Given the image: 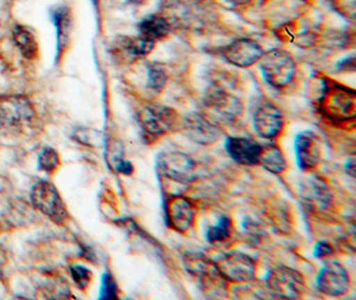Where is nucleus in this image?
Segmentation results:
<instances>
[{
	"label": "nucleus",
	"instance_id": "nucleus-1",
	"mask_svg": "<svg viewBox=\"0 0 356 300\" xmlns=\"http://www.w3.org/2000/svg\"><path fill=\"white\" fill-rule=\"evenodd\" d=\"M138 125L146 139L155 141L180 126L178 113L168 106L147 103L138 112Z\"/></svg>",
	"mask_w": 356,
	"mask_h": 300
},
{
	"label": "nucleus",
	"instance_id": "nucleus-2",
	"mask_svg": "<svg viewBox=\"0 0 356 300\" xmlns=\"http://www.w3.org/2000/svg\"><path fill=\"white\" fill-rule=\"evenodd\" d=\"M260 72L274 88L287 87L296 74V64L291 55L280 48H274L261 55L259 59Z\"/></svg>",
	"mask_w": 356,
	"mask_h": 300
},
{
	"label": "nucleus",
	"instance_id": "nucleus-3",
	"mask_svg": "<svg viewBox=\"0 0 356 300\" xmlns=\"http://www.w3.org/2000/svg\"><path fill=\"white\" fill-rule=\"evenodd\" d=\"M203 113L212 123L231 125L243 113V104L236 96L222 90L210 91L203 99Z\"/></svg>",
	"mask_w": 356,
	"mask_h": 300
},
{
	"label": "nucleus",
	"instance_id": "nucleus-4",
	"mask_svg": "<svg viewBox=\"0 0 356 300\" xmlns=\"http://www.w3.org/2000/svg\"><path fill=\"white\" fill-rule=\"evenodd\" d=\"M183 263L207 295H220L219 290L226 287V279L220 275L213 260L207 259L203 253H190L184 255Z\"/></svg>",
	"mask_w": 356,
	"mask_h": 300
},
{
	"label": "nucleus",
	"instance_id": "nucleus-5",
	"mask_svg": "<svg viewBox=\"0 0 356 300\" xmlns=\"http://www.w3.org/2000/svg\"><path fill=\"white\" fill-rule=\"evenodd\" d=\"M266 285L274 297L282 299H298L306 288L303 275L286 266L271 269L266 276Z\"/></svg>",
	"mask_w": 356,
	"mask_h": 300
},
{
	"label": "nucleus",
	"instance_id": "nucleus-6",
	"mask_svg": "<svg viewBox=\"0 0 356 300\" xmlns=\"http://www.w3.org/2000/svg\"><path fill=\"white\" fill-rule=\"evenodd\" d=\"M213 263L226 282L245 283L254 281L257 275V263L247 253L239 251L223 253Z\"/></svg>",
	"mask_w": 356,
	"mask_h": 300
},
{
	"label": "nucleus",
	"instance_id": "nucleus-7",
	"mask_svg": "<svg viewBox=\"0 0 356 300\" xmlns=\"http://www.w3.org/2000/svg\"><path fill=\"white\" fill-rule=\"evenodd\" d=\"M33 205L49 219L56 224L65 223L68 218V211L65 202L56 190V187L49 182H39L33 186L31 192Z\"/></svg>",
	"mask_w": 356,
	"mask_h": 300
},
{
	"label": "nucleus",
	"instance_id": "nucleus-8",
	"mask_svg": "<svg viewBox=\"0 0 356 300\" xmlns=\"http://www.w3.org/2000/svg\"><path fill=\"white\" fill-rule=\"evenodd\" d=\"M158 168L164 177L187 184L196 177V164L190 155L180 151L162 152L158 159Z\"/></svg>",
	"mask_w": 356,
	"mask_h": 300
},
{
	"label": "nucleus",
	"instance_id": "nucleus-9",
	"mask_svg": "<svg viewBox=\"0 0 356 300\" xmlns=\"http://www.w3.org/2000/svg\"><path fill=\"white\" fill-rule=\"evenodd\" d=\"M33 118L31 102L26 96L0 97V126L17 127Z\"/></svg>",
	"mask_w": 356,
	"mask_h": 300
},
{
	"label": "nucleus",
	"instance_id": "nucleus-10",
	"mask_svg": "<svg viewBox=\"0 0 356 300\" xmlns=\"http://www.w3.org/2000/svg\"><path fill=\"white\" fill-rule=\"evenodd\" d=\"M350 285L351 281L348 271L338 262L327 263L323 269H321L316 279V285L319 291L328 297H341L347 294V291L350 290Z\"/></svg>",
	"mask_w": 356,
	"mask_h": 300
},
{
	"label": "nucleus",
	"instance_id": "nucleus-11",
	"mask_svg": "<svg viewBox=\"0 0 356 300\" xmlns=\"http://www.w3.org/2000/svg\"><path fill=\"white\" fill-rule=\"evenodd\" d=\"M164 212L167 224L178 232L184 234L194 226V205L184 196L175 195L168 198L165 202Z\"/></svg>",
	"mask_w": 356,
	"mask_h": 300
},
{
	"label": "nucleus",
	"instance_id": "nucleus-12",
	"mask_svg": "<svg viewBox=\"0 0 356 300\" xmlns=\"http://www.w3.org/2000/svg\"><path fill=\"white\" fill-rule=\"evenodd\" d=\"M180 127L190 141L202 145L213 144L220 138L219 127L202 113H190L180 122Z\"/></svg>",
	"mask_w": 356,
	"mask_h": 300
},
{
	"label": "nucleus",
	"instance_id": "nucleus-13",
	"mask_svg": "<svg viewBox=\"0 0 356 300\" xmlns=\"http://www.w3.org/2000/svg\"><path fill=\"white\" fill-rule=\"evenodd\" d=\"M220 55L228 63L245 68L259 62L263 49L254 40L238 39L222 48Z\"/></svg>",
	"mask_w": 356,
	"mask_h": 300
},
{
	"label": "nucleus",
	"instance_id": "nucleus-14",
	"mask_svg": "<svg viewBox=\"0 0 356 300\" xmlns=\"http://www.w3.org/2000/svg\"><path fill=\"white\" fill-rule=\"evenodd\" d=\"M252 125L258 136L273 141L283 129V113L271 103L261 104L254 112Z\"/></svg>",
	"mask_w": 356,
	"mask_h": 300
},
{
	"label": "nucleus",
	"instance_id": "nucleus-15",
	"mask_svg": "<svg viewBox=\"0 0 356 300\" xmlns=\"http://www.w3.org/2000/svg\"><path fill=\"white\" fill-rule=\"evenodd\" d=\"M295 154L300 170H314L321 161V142L312 131H303L295 138Z\"/></svg>",
	"mask_w": 356,
	"mask_h": 300
},
{
	"label": "nucleus",
	"instance_id": "nucleus-16",
	"mask_svg": "<svg viewBox=\"0 0 356 300\" xmlns=\"http://www.w3.org/2000/svg\"><path fill=\"white\" fill-rule=\"evenodd\" d=\"M261 144L252 138L229 136L226 141V151L229 158L242 166H254L259 163Z\"/></svg>",
	"mask_w": 356,
	"mask_h": 300
},
{
	"label": "nucleus",
	"instance_id": "nucleus-17",
	"mask_svg": "<svg viewBox=\"0 0 356 300\" xmlns=\"http://www.w3.org/2000/svg\"><path fill=\"white\" fill-rule=\"evenodd\" d=\"M154 47L155 42L143 36H122L118 38V42L115 43V54L122 59V62H135L146 58Z\"/></svg>",
	"mask_w": 356,
	"mask_h": 300
},
{
	"label": "nucleus",
	"instance_id": "nucleus-18",
	"mask_svg": "<svg viewBox=\"0 0 356 300\" xmlns=\"http://www.w3.org/2000/svg\"><path fill=\"white\" fill-rule=\"evenodd\" d=\"M355 94L347 88H335L332 93L324 96V110L334 119H343V116L354 118Z\"/></svg>",
	"mask_w": 356,
	"mask_h": 300
},
{
	"label": "nucleus",
	"instance_id": "nucleus-19",
	"mask_svg": "<svg viewBox=\"0 0 356 300\" xmlns=\"http://www.w3.org/2000/svg\"><path fill=\"white\" fill-rule=\"evenodd\" d=\"M138 30L140 32V36L156 42L171 32V23L164 15L152 14L140 20Z\"/></svg>",
	"mask_w": 356,
	"mask_h": 300
},
{
	"label": "nucleus",
	"instance_id": "nucleus-20",
	"mask_svg": "<svg viewBox=\"0 0 356 300\" xmlns=\"http://www.w3.org/2000/svg\"><path fill=\"white\" fill-rule=\"evenodd\" d=\"M259 163L264 170L273 174H280L287 168L286 158L276 144H268L261 147Z\"/></svg>",
	"mask_w": 356,
	"mask_h": 300
},
{
	"label": "nucleus",
	"instance_id": "nucleus-21",
	"mask_svg": "<svg viewBox=\"0 0 356 300\" xmlns=\"http://www.w3.org/2000/svg\"><path fill=\"white\" fill-rule=\"evenodd\" d=\"M54 23L58 30V49L59 52L65 51V46L70 40V32H71V14L70 10L65 7H58L52 13Z\"/></svg>",
	"mask_w": 356,
	"mask_h": 300
},
{
	"label": "nucleus",
	"instance_id": "nucleus-22",
	"mask_svg": "<svg viewBox=\"0 0 356 300\" xmlns=\"http://www.w3.org/2000/svg\"><path fill=\"white\" fill-rule=\"evenodd\" d=\"M13 39L22 52V55L27 59H33L38 54V43L33 32L23 26H15L13 30Z\"/></svg>",
	"mask_w": 356,
	"mask_h": 300
},
{
	"label": "nucleus",
	"instance_id": "nucleus-23",
	"mask_svg": "<svg viewBox=\"0 0 356 300\" xmlns=\"http://www.w3.org/2000/svg\"><path fill=\"white\" fill-rule=\"evenodd\" d=\"M167 72L162 64H149L147 71V87L152 93H161L167 83Z\"/></svg>",
	"mask_w": 356,
	"mask_h": 300
},
{
	"label": "nucleus",
	"instance_id": "nucleus-24",
	"mask_svg": "<svg viewBox=\"0 0 356 300\" xmlns=\"http://www.w3.org/2000/svg\"><path fill=\"white\" fill-rule=\"evenodd\" d=\"M231 237V221L222 216L215 226H211L206 232V237L210 243H222Z\"/></svg>",
	"mask_w": 356,
	"mask_h": 300
},
{
	"label": "nucleus",
	"instance_id": "nucleus-25",
	"mask_svg": "<svg viewBox=\"0 0 356 300\" xmlns=\"http://www.w3.org/2000/svg\"><path fill=\"white\" fill-rule=\"evenodd\" d=\"M59 155L54 148L46 147L39 154V167L46 173H54L59 167Z\"/></svg>",
	"mask_w": 356,
	"mask_h": 300
},
{
	"label": "nucleus",
	"instance_id": "nucleus-26",
	"mask_svg": "<svg viewBox=\"0 0 356 300\" xmlns=\"http://www.w3.org/2000/svg\"><path fill=\"white\" fill-rule=\"evenodd\" d=\"M100 299H116L118 298V285L113 275L106 272L102 278V288H100Z\"/></svg>",
	"mask_w": 356,
	"mask_h": 300
},
{
	"label": "nucleus",
	"instance_id": "nucleus-27",
	"mask_svg": "<svg viewBox=\"0 0 356 300\" xmlns=\"http://www.w3.org/2000/svg\"><path fill=\"white\" fill-rule=\"evenodd\" d=\"M71 275H72V279L74 282L76 283V285L81 288V290H86L90 282H91V271L83 266H72L71 267Z\"/></svg>",
	"mask_w": 356,
	"mask_h": 300
},
{
	"label": "nucleus",
	"instance_id": "nucleus-28",
	"mask_svg": "<svg viewBox=\"0 0 356 300\" xmlns=\"http://www.w3.org/2000/svg\"><path fill=\"white\" fill-rule=\"evenodd\" d=\"M334 253V248L330 243L327 242H319L316 246H315V250H314V255L316 258H325V256H330Z\"/></svg>",
	"mask_w": 356,
	"mask_h": 300
},
{
	"label": "nucleus",
	"instance_id": "nucleus-29",
	"mask_svg": "<svg viewBox=\"0 0 356 300\" xmlns=\"http://www.w3.org/2000/svg\"><path fill=\"white\" fill-rule=\"evenodd\" d=\"M226 1L234 4V6H243V4H247L250 0H226Z\"/></svg>",
	"mask_w": 356,
	"mask_h": 300
}]
</instances>
